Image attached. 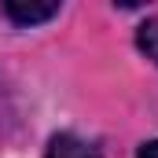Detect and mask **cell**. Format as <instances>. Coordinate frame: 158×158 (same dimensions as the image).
Returning <instances> with one entry per match:
<instances>
[{
	"instance_id": "cell-1",
	"label": "cell",
	"mask_w": 158,
	"mask_h": 158,
	"mask_svg": "<svg viewBox=\"0 0 158 158\" xmlns=\"http://www.w3.org/2000/svg\"><path fill=\"white\" fill-rule=\"evenodd\" d=\"M7 19L19 26H33V22H48L59 15V4H22V0H7L4 4Z\"/></svg>"
},
{
	"instance_id": "cell-4",
	"label": "cell",
	"mask_w": 158,
	"mask_h": 158,
	"mask_svg": "<svg viewBox=\"0 0 158 158\" xmlns=\"http://www.w3.org/2000/svg\"><path fill=\"white\" fill-rule=\"evenodd\" d=\"M136 158H158V140H151V143H143Z\"/></svg>"
},
{
	"instance_id": "cell-2",
	"label": "cell",
	"mask_w": 158,
	"mask_h": 158,
	"mask_svg": "<svg viewBox=\"0 0 158 158\" xmlns=\"http://www.w3.org/2000/svg\"><path fill=\"white\" fill-rule=\"evenodd\" d=\"M44 158H99V155H96V147H88L74 132H59V136H52Z\"/></svg>"
},
{
	"instance_id": "cell-3",
	"label": "cell",
	"mask_w": 158,
	"mask_h": 158,
	"mask_svg": "<svg viewBox=\"0 0 158 158\" xmlns=\"http://www.w3.org/2000/svg\"><path fill=\"white\" fill-rule=\"evenodd\" d=\"M136 48H140L151 63H158V19H147V22L136 30Z\"/></svg>"
}]
</instances>
